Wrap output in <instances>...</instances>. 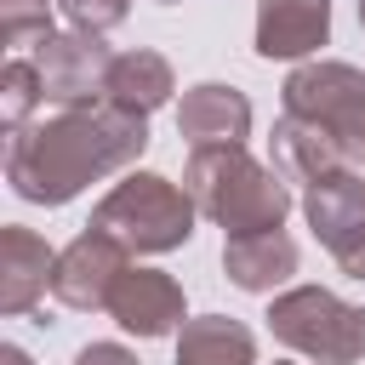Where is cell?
Returning a JSON list of instances; mask_svg holds the SVG:
<instances>
[{
  "mask_svg": "<svg viewBox=\"0 0 365 365\" xmlns=\"http://www.w3.org/2000/svg\"><path fill=\"white\" fill-rule=\"evenodd\" d=\"M148 148V120L91 103V108H63L57 120L23 125L6 143V182L29 205H68L80 188L97 177L125 171Z\"/></svg>",
  "mask_w": 365,
  "mask_h": 365,
  "instance_id": "obj_1",
  "label": "cell"
},
{
  "mask_svg": "<svg viewBox=\"0 0 365 365\" xmlns=\"http://www.w3.org/2000/svg\"><path fill=\"white\" fill-rule=\"evenodd\" d=\"M46 34H57L46 0H0V40L6 46H29V40L40 46Z\"/></svg>",
  "mask_w": 365,
  "mask_h": 365,
  "instance_id": "obj_18",
  "label": "cell"
},
{
  "mask_svg": "<svg viewBox=\"0 0 365 365\" xmlns=\"http://www.w3.org/2000/svg\"><path fill=\"white\" fill-rule=\"evenodd\" d=\"M194 217H200V205L188 200V188H177V182L160 177V171H131V177H120V182L97 200L91 228L114 234L131 257H160V251L188 245Z\"/></svg>",
  "mask_w": 365,
  "mask_h": 365,
  "instance_id": "obj_3",
  "label": "cell"
},
{
  "mask_svg": "<svg viewBox=\"0 0 365 365\" xmlns=\"http://www.w3.org/2000/svg\"><path fill=\"white\" fill-rule=\"evenodd\" d=\"M302 211H308V228H314V240L336 257V251H348L354 240H359V228H365V171H354V165H336L331 177H319V182H308V194H302Z\"/></svg>",
  "mask_w": 365,
  "mask_h": 365,
  "instance_id": "obj_10",
  "label": "cell"
},
{
  "mask_svg": "<svg viewBox=\"0 0 365 365\" xmlns=\"http://www.w3.org/2000/svg\"><path fill=\"white\" fill-rule=\"evenodd\" d=\"M182 188L211 222H222L228 240L268 234L291 211V182L245 148H194L182 165Z\"/></svg>",
  "mask_w": 365,
  "mask_h": 365,
  "instance_id": "obj_2",
  "label": "cell"
},
{
  "mask_svg": "<svg viewBox=\"0 0 365 365\" xmlns=\"http://www.w3.org/2000/svg\"><path fill=\"white\" fill-rule=\"evenodd\" d=\"M331 40V0H257V57H308Z\"/></svg>",
  "mask_w": 365,
  "mask_h": 365,
  "instance_id": "obj_11",
  "label": "cell"
},
{
  "mask_svg": "<svg viewBox=\"0 0 365 365\" xmlns=\"http://www.w3.org/2000/svg\"><path fill=\"white\" fill-rule=\"evenodd\" d=\"M336 165H342V148H336V137L319 120L279 114V125H274V171L285 182H319Z\"/></svg>",
  "mask_w": 365,
  "mask_h": 365,
  "instance_id": "obj_14",
  "label": "cell"
},
{
  "mask_svg": "<svg viewBox=\"0 0 365 365\" xmlns=\"http://www.w3.org/2000/svg\"><path fill=\"white\" fill-rule=\"evenodd\" d=\"M222 274L240 285V291H274L297 274V240L285 228H268V234H240L222 245Z\"/></svg>",
  "mask_w": 365,
  "mask_h": 365,
  "instance_id": "obj_13",
  "label": "cell"
},
{
  "mask_svg": "<svg viewBox=\"0 0 365 365\" xmlns=\"http://www.w3.org/2000/svg\"><path fill=\"white\" fill-rule=\"evenodd\" d=\"M63 6V17L74 23V29H86V34H108L114 23H125V11H131V0H57Z\"/></svg>",
  "mask_w": 365,
  "mask_h": 365,
  "instance_id": "obj_19",
  "label": "cell"
},
{
  "mask_svg": "<svg viewBox=\"0 0 365 365\" xmlns=\"http://www.w3.org/2000/svg\"><path fill=\"white\" fill-rule=\"evenodd\" d=\"M57 251L34 228H0V314H29L51 291Z\"/></svg>",
  "mask_w": 365,
  "mask_h": 365,
  "instance_id": "obj_12",
  "label": "cell"
},
{
  "mask_svg": "<svg viewBox=\"0 0 365 365\" xmlns=\"http://www.w3.org/2000/svg\"><path fill=\"white\" fill-rule=\"evenodd\" d=\"M171 91H177V80H171V63H165L160 51L137 46V51H120V57H114L103 103H114V108H125V114L148 120L160 103H171Z\"/></svg>",
  "mask_w": 365,
  "mask_h": 365,
  "instance_id": "obj_15",
  "label": "cell"
},
{
  "mask_svg": "<svg viewBox=\"0 0 365 365\" xmlns=\"http://www.w3.org/2000/svg\"><path fill=\"white\" fill-rule=\"evenodd\" d=\"M125 268H131V251H125L114 234H103V228L86 222V234H74V240L57 251L51 297H57L63 308H74V314L108 308V297H114V285L125 279Z\"/></svg>",
  "mask_w": 365,
  "mask_h": 365,
  "instance_id": "obj_7",
  "label": "cell"
},
{
  "mask_svg": "<svg viewBox=\"0 0 365 365\" xmlns=\"http://www.w3.org/2000/svg\"><path fill=\"white\" fill-rule=\"evenodd\" d=\"M177 131L188 137V148H245L251 103H245V91H234L222 80H200V86L182 91Z\"/></svg>",
  "mask_w": 365,
  "mask_h": 365,
  "instance_id": "obj_9",
  "label": "cell"
},
{
  "mask_svg": "<svg viewBox=\"0 0 365 365\" xmlns=\"http://www.w3.org/2000/svg\"><path fill=\"white\" fill-rule=\"evenodd\" d=\"M336 262H342L348 279H365V228H359V240H354L348 251H336Z\"/></svg>",
  "mask_w": 365,
  "mask_h": 365,
  "instance_id": "obj_21",
  "label": "cell"
},
{
  "mask_svg": "<svg viewBox=\"0 0 365 365\" xmlns=\"http://www.w3.org/2000/svg\"><path fill=\"white\" fill-rule=\"evenodd\" d=\"M268 331L314 359V365H359L365 359V308L342 302L325 285H291L268 302Z\"/></svg>",
  "mask_w": 365,
  "mask_h": 365,
  "instance_id": "obj_4",
  "label": "cell"
},
{
  "mask_svg": "<svg viewBox=\"0 0 365 365\" xmlns=\"http://www.w3.org/2000/svg\"><path fill=\"white\" fill-rule=\"evenodd\" d=\"M285 114L319 120L336 137L342 165L365 171V74L354 63H302V68H291Z\"/></svg>",
  "mask_w": 365,
  "mask_h": 365,
  "instance_id": "obj_5",
  "label": "cell"
},
{
  "mask_svg": "<svg viewBox=\"0 0 365 365\" xmlns=\"http://www.w3.org/2000/svg\"><path fill=\"white\" fill-rule=\"evenodd\" d=\"M154 6H177V0H154Z\"/></svg>",
  "mask_w": 365,
  "mask_h": 365,
  "instance_id": "obj_24",
  "label": "cell"
},
{
  "mask_svg": "<svg viewBox=\"0 0 365 365\" xmlns=\"http://www.w3.org/2000/svg\"><path fill=\"white\" fill-rule=\"evenodd\" d=\"M279 365H297V359H279Z\"/></svg>",
  "mask_w": 365,
  "mask_h": 365,
  "instance_id": "obj_25",
  "label": "cell"
},
{
  "mask_svg": "<svg viewBox=\"0 0 365 365\" xmlns=\"http://www.w3.org/2000/svg\"><path fill=\"white\" fill-rule=\"evenodd\" d=\"M108 314H114L120 331H131V336H143V342L171 336V331L188 325V314H182V285H177L171 274H160V268H125V279H120L114 297H108Z\"/></svg>",
  "mask_w": 365,
  "mask_h": 365,
  "instance_id": "obj_8",
  "label": "cell"
},
{
  "mask_svg": "<svg viewBox=\"0 0 365 365\" xmlns=\"http://www.w3.org/2000/svg\"><path fill=\"white\" fill-rule=\"evenodd\" d=\"M0 365H34V359H29L17 342H6V348H0Z\"/></svg>",
  "mask_w": 365,
  "mask_h": 365,
  "instance_id": "obj_22",
  "label": "cell"
},
{
  "mask_svg": "<svg viewBox=\"0 0 365 365\" xmlns=\"http://www.w3.org/2000/svg\"><path fill=\"white\" fill-rule=\"evenodd\" d=\"M46 103V86H40V68L29 63V57H11L6 63V74H0V125H6V137L11 131H23L29 125V114Z\"/></svg>",
  "mask_w": 365,
  "mask_h": 365,
  "instance_id": "obj_17",
  "label": "cell"
},
{
  "mask_svg": "<svg viewBox=\"0 0 365 365\" xmlns=\"http://www.w3.org/2000/svg\"><path fill=\"white\" fill-rule=\"evenodd\" d=\"M359 23H365V0H359Z\"/></svg>",
  "mask_w": 365,
  "mask_h": 365,
  "instance_id": "obj_23",
  "label": "cell"
},
{
  "mask_svg": "<svg viewBox=\"0 0 365 365\" xmlns=\"http://www.w3.org/2000/svg\"><path fill=\"white\" fill-rule=\"evenodd\" d=\"M177 365H257V336L228 314L188 319L177 331Z\"/></svg>",
  "mask_w": 365,
  "mask_h": 365,
  "instance_id": "obj_16",
  "label": "cell"
},
{
  "mask_svg": "<svg viewBox=\"0 0 365 365\" xmlns=\"http://www.w3.org/2000/svg\"><path fill=\"white\" fill-rule=\"evenodd\" d=\"M74 365H143V359L131 348H120V342H86L74 354Z\"/></svg>",
  "mask_w": 365,
  "mask_h": 365,
  "instance_id": "obj_20",
  "label": "cell"
},
{
  "mask_svg": "<svg viewBox=\"0 0 365 365\" xmlns=\"http://www.w3.org/2000/svg\"><path fill=\"white\" fill-rule=\"evenodd\" d=\"M34 68H40V86H46V103H63V108H91L103 103L108 91V46L103 34H86V29H68V34H46L34 46Z\"/></svg>",
  "mask_w": 365,
  "mask_h": 365,
  "instance_id": "obj_6",
  "label": "cell"
}]
</instances>
